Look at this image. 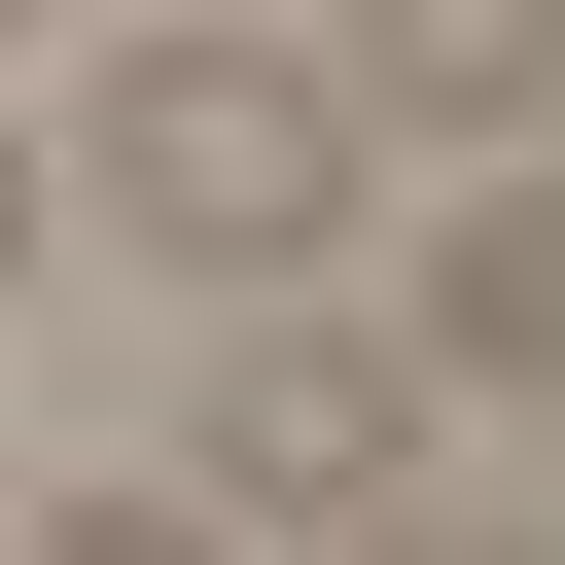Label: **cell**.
I'll return each mask as SVG.
<instances>
[{"label": "cell", "instance_id": "6", "mask_svg": "<svg viewBox=\"0 0 565 565\" xmlns=\"http://www.w3.org/2000/svg\"><path fill=\"white\" fill-rule=\"evenodd\" d=\"M318 565H565V530H494V494H353Z\"/></svg>", "mask_w": 565, "mask_h": 565}, {"label": "cell", "instance_id": "2", "mask_svg": "<svg viewBox=\"0 0 565 565\" xmlns=\"http://www.w3.org/2000/svg\"><path fill=\"white\" fill-rule=\"evenodd\" d=\"M177 494H212V530H353V494H424V353H388V318H247L212 424H177Z\"/></svg>", "mask_w": 565, "mask_h": 565}, {"label": "cell", "instance_id": "7", "mask_svg": "<svg viewBox=\"0 0 565 565\" xmlns=\"http://www.w3.org/2000/svg\"><path fill=\"white\" fill-rule=\"evenodd\" d=\"M0 282H35V141H0Z\"/></svg>", "mask_w": 565, "mask_h": 565}, {"label": "cell", "instance_id": "5", "mask_svg": "<svg viewBox=\"0 0 565 565\" xmlns=\"http://www.w3.org/2000/svg\"><path fill=\"white\" fill-rule=\"evenodd\" d=\"M35 565H247V530H212V494H177V459H141V494H71V530H35Z\"/></svg>", "mask_w": 565, "mask_h": 565}, {"label": "cell", "instance_id": "1", "mask_svg": "<svg viewBox=\"0 0 565 565\" xmlns=\"http://www.w3.org/2000/svg\"><path fill=\"white\" fill-rule=\"evenodd\" d=\"M71 212L177 247V282H318V247H353V106H318V35H212V0H177V35L71 106Z\"/></svg>", "mask_w": 565, "mask_h": 565}, {"label": "cell", "instance_id": "3", "mask_svg": "<svg viewBox=\"0 0 565 565\" xmlns=\"http://www.w3.org/2000/svg\"><path fill=\"white\" fill-rule=\"evenodd\" d=\"M318 106H353V141H565V0H353Z\"/></svg>", "mask_w": 565, "mask_h": 565}, {"label": "cell", "instance_id": "4", "mask_svg": "<svg viewBox=\"0 0 565 565\" xmlns=\"http://www.w3.org/2000/svg\"><path fill=\"white\" fill-rule=\"evenodd\" d=\"M388 353H459V388H565V177H494V212H459V282H424Z\"/></svg>", "mask_w": 565, "mask_h": 565}]
</instances>
